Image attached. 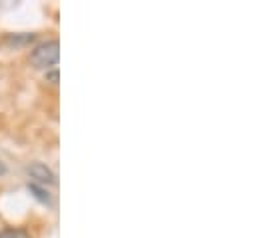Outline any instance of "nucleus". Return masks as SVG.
<instances>
[{
  "mask_svg": "<svg viewBox=\"0 0 258 238\" xmlns=\"http://www.w3.org/2000/svg\"><path fill=\"white\" fill-rule=\"evenodd\" d=\"M60 58V44L58 40H48L40 46H36L30 54V62L36 68H50Z\"/></svg>",
  "mask_w": 258,
  "mask_h": 238,
  "instance_id": "f257e3e1",
  "label": "nucleus"
},
{
  "mask_svg": "<svg viewBox=\"0 0 258 238\" xmlns=\"http://www.w3.org/2000/svg\"><path fill=\"white\" fill-rule=\"evenodd\" d=\"M26 172H28V176L32 178V184H42V186H46V184H54V172L46 166V164H42V162H34V164H30L28 168H26Z\"/></svg>",
  "mask_w": 258,
  "mask_h": 238,
  "instance_id": "f03ea898",
  "label": "nucleus"
},
{
  "mask_svg": "<svg viewBox=\"0 0 258 238\" xmlns=\"http://www.w3.org/2000/svg\"><path fill=\"white\" fill-rule=\"evenodd\" d=\"M28 190L40 200V202H44V204H50V194H48V190H44L42 186H38V184H32V182H28Z\"/></svg>",
  "mask_w": 258,
  "mask_h": 238,
  "instance_id": "7ed1b4c3",
  "label": "nucleus"
},
{
  "mask_svg": "<svg viewBox=\"0 0 258 238\" xmlns=\"http://www.w3.org/2000/svg\"><path fill=\"white\" fill-rule=\"evenodd\" d=\"M0 238H30V236L24 230H20V228H6V230L0 232Z\"/></svg>",
  "mask_w": 258,
  "mask_h": 238,
  "instance_id": "20e7f679",
  "label": "nucleus"
},
{
  "mask_svg": "<svg viewBox=\"0 0 258 238\" xmlns=\"http://www.w3.org/2000/svg\"><path fill=\"white\" fill-rule=\"evenodd\" d=\"M30 40H34V34H24V36H20V38H16V36H10V38H8V42H12V44H16V42L24 44V42H30Z\"/></svg>",
  "mask_w": 258,
  "mask_h": 238,
  "instance_id": "39448f33",
  "label": "nucleus"
},
{
  "mask_svg": "<svg viewBox=\"0 0 258 238\" xmlns=\"http://www.w3.org/2000/svg\"><path fill=\"white\" fill-rule=\"evenodd\" d=\"M48 76V80L52 82V84H58V72L54 70V72H50V74H46Z\"/></svg>",
  "mask_w": 258,
  "mask_h": 238,
  "instance_id": "423d86ee",
  "label": "nucleus"
}]
</instances>
